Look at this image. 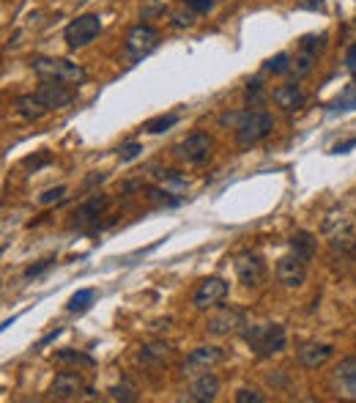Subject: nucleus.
<instances>
[{
  "mask_svg": "<svg viewBox=\"0 0 356 403\" xmlns=\"http://www.w3.org/2000/svg\"><path fill=\"white\" fill-rule=\"evenodd\" d=\"M30 69L41 80H55V83H63V85H71V88H77L88 80V72L80 63H71L66 58H33Z\"/></svg>",
  "mask_w": 356,
  "mask_h": 403,
  "instance_id": "nucleus-1",
  "label": "nucleus"
},
{
  "mask_svg": "<svg viewBox=\"0 0 356 403\" xmlns=\"http://www.w3.org/2000/svg\"><path fill=\"white\" fill-rule=\"evenodd\" d=\"M271 129H274V118L266 110H247L236 121V140H238V146L249 149V146H258L260 140H266L271 135Z\"/></svg>",
  "mask_w": 356,
  "mask_h": 403,
  "instance_id": "nucleus-2",
  "label": "nucleus"
},
{
  "mask_svg": "<svg viewBox=\"0 0 356 403\" xmlns=\"http://www.w3.org/2000/svg\"><path fill=\"white\" fill-rule=\"evenodd\" d=\"M102 33V19L99 14H82L77 19H71L63 30V41L71 47V50H80V47H88L96 36Z\"/></svg>",
  "mask_w": 356,
  "mask_h": 403,
  "instance_id": "nucleus-3",
  "label": "nucleus"
},
{
  "mask_svg": "<svg viewBox=\"0 0 356 403\" xmlns=\"http://www.w3.org/2000/svg\"><path fill=\"white\" fill-rule=\"evenodd\" d=\"M247 343L260 354V357H271V354H280L285 349V329L282 327H252L244 332Z\"/></svg>",
  "mask_w": 356,
  "mask_h": 403,
  "instance_id": "nucleus-4",
  "label": "nucleus"
},
{
  "mask_svg": "<svg viewBox=\"0 0 356 403\" xmlns=\"http://www.w3.org/2000/svg\"><path fill=\"white\" fill-rule=\"evenodd\" d=\"M157 44H159V30L151 28V25H146V22L132 25L129 33H126V55L132 61H140L143 55H148L151 50H157Z\"/></svg>",
  "mask_w": 356,
  "mask_h": 403,
  "instance_id": "nucleus-5",
  "label": "nucleus"
},
{
  "mask_svg": "<svg viewBox=\"0 0 356 403\" xmlns=\"http://www.w3.org/2000/svg\"><path fill=\"white\" fill-rule=\"evenodd\" d=\"M173 154H176L178 160L189 162V165H200L211 154V138L203 135V132H194V135H189L186 140L178 143L176 149H173Z\"/></svg>",
  "mask_w": 356,
  "mask_h": 403,
  "instance_id": "nucleus-6",
  "label": "nucleus"
},
{
  "mask_svg": "<svg viewBox=\"0 0 356 403\" xmlns=\"http://www.w3.org/2000/svg\"><path fill=\"white\" fill-rule=\"evenodd\" d=\"M236 277H238L241 285H249V288L260 285L266 280V263H263V258L255 255V252H241L236 258Z\"/></svg>",
  "mask_w": 356,
  "mask_h": 403,
  "instance_id": "nucleus-7",
  "label": "nucleus"
},
{
  "mask_svg": "<svg viewBox=\"0 0 356 403\" xmlns=\"http://www.w3.org/2000/svg\"><path fill=\"white\" fill-rule=\"evenodd\" d=\"M307 263H310V261H304V258L296 255V252L280 258V263H277V277H280V283H282L285 288H299V285H304V280H307Z\"/></svg>",
  "mask_w": 356,
  "mask_h": 403,
  "instance_id": "nucleus-8",
  "label": "nucleus"
},
{
  "mask_svg": "<svg viewBox=\"0 0 356 403\" xmlns=\"http://www.w3.org/2000/svg\"><path fill=\"white\" fill-rule=\"evenodd\" d=\"M225 296H227V283H225L222 277H205V280L200 283V288L194 291V307H197V310L216 307Z\"/></svg>",
  "mask_w": 356,
  "mask_h": 403,
  "instance_id": "nucleus-9",
  "label": "nucleus"
},
{
  "mask_svg": "<svg viewBox=\"0 0 356 403\" xmlns=\"http://www.w3.org/2000/svg\"><path fill=\"white\" fill-rule=\"evenodd\" d=\"M222 360H225V351H222L219 346H200V349H194V351L186 357L183 371H186V373H205V371H211L214 365H219Z\"/></svg>",
  "mask_w": 356,
  "mask_h": 403,
  "instance_id": "nucleus-10",
  "label": "nucleus"
},
{
  "mask_svg": "<svg viewBox=\"0 0 356 403\" xmlns=\"http://www.w3.org/2000/svg\"><path fill=\"white\" fill-rule=\"evenodd\" d=\"M38 96L47 102L49 110H60V107L71 105V99H74L71 85H63V83H55V80H41V85H38Z\"/></svg>",
  "mask_w": 356,
  "mask_h": 403,
  "instance_id": "nucleus-11",
  "label": "nucleus"
},
{
  "mask_svg": "<svg viewBox=\"0 0 356 403\" xmlns=\"http://www.w3.org/2000/svg\"><path fill=\"white\" fill-rule=\"evenodd\" d=\"M332 354H335V349H332L329 343H304V346L299 349L296 360H299L302 368H307V371H318L326 360H332Z\"/></svg>",
  "mask_w": 356,
  "mask_h": 403,
  "instance_id": "nucleus-12",
  "label": "nucleus"
},
{
  "mask_svg": "<svg viewBox=\"0 0 356 403\" xmlns=\"http://www.w3.org/2000/svg\"><path fill=\"white\" fill-rule=\"evenodd\" d=\"M14 107H16V113H19L22 118H27V121H38V118H44V116L49 113V107H47V102L38 96V91H36V94H22V96H16Z\"/></svg>",
  "mask_w": 356,
  "mask_h": 403,
  "instance_id": "nucleus-13",
  "label": "nucleus"
},
{
  "mask_svg": "<svg viewBox=\"0 0 356 403\" xmlns=\"http://www.w3.org/2000/svg\"><path fill=\"white\" fill-rule=\"evenodd\" d=\"M80 390H82V379H80V373H71V371H60L49 387L52 398H60V401L74 398Z\"/></svg>",
  "mask_w": 356,
  "mask_h": 403,
  "instance_id": "nucleus-14",
  "label": "nucleus"
},
{
  "mask_svg": "<svg viewBox=\"0 0 356 403\" xmlns=\"http://www.w3.org/2000/svg\"><path fill=\"white\" fill-rule=\"evenodd\" d=\"M216 393H219V379L214 376V373H200L197 379H194V384H192V390H189V401L194 403H208L216 398Z\"/></svg>",
  "mask_w": 356,
  "mask_h": 403,
  "instance_id": "nucleus-15",
  "label": "nucleus"
},
{
  "mask_svg": "<svg viewBox=\"0 0 356 403\" xmlns=\"http://www.w3.org/2000/svg\"><path fill=\"white\" fill-rule=\"evenodd\" d=\"M274 102H277V107H282V110H299L302 105H304V91L296 85V83H291V85H280V88H274Z\"/></svg>",
  "mask_w": 356,
  "mask_h": 403,
  "instance_id": "nucleus-16",
  "label": "nucleus"
},
{
  "mask_svg": "<svg viewBox=\"0 0 356 403\" xmlns=\"http://www.w3.org/2000/svg\"><path fill=\"white\" fill-rule=\"evenodd\" d=\"M238 321H241V316H238L236 310H222L219 316L208 318L205 332H208V335H227V332H233V329L238 327Z\"/></svg>",
  "mask_w": 356,
  "mask_h": 403,
  "instance_id": "nucleus-17",
  "label": "nucleus"
},
{
  "mask_svg": "<svg viewBox=\"0 0 356 403\" xmlns=\"http://www.w3.org/2000/svg\"><path fill=\"white\" fill-rule=\"evenodd\" d=\"M335 379L343 384V390H346V395H351L356 398V360H346L340 368H337V373H335Z\"/></svg>",
  "mask_w": 356,
  "mask_h": 403,
  "instance_id": "nucleus-18",
  "label": "nucleus"
},
{
  "mask_svg": "<svg viewBox=\"0 0 356 403\" xmlns=\"http://www.w3.org/2000/svg\"><path fill=\"white\" fill-rule=\"evenodd\" d=\"M104 208H107V198H104V195H96V198H91V201L85 203V206H82V208L74 214V217H77V219H74V225H85L88 219L99 217Z\"/></svg>",
  "mask_w": 356,
  "mask_h": 403,
  "instance_id": "nucleus-19",
  "label": "nucleus"
},
{
  "mask_svg": "<svg viewBox=\"0 0 356 403\" xmlns=\"http://www.w3.org/2000/svg\"><path fill=\"white\" fill-rule=\"evenodd\" d=\"M291 247H293V252H296V255H302L304 261H310V258H313V252H315V239H313L310 233H304V230H302V233H296V236L291 239Z\"/></svg>",
  "mask_w": 356,
  "mask_h": 403,
  "instance_id": "nucleus-20",
  "label": "nucleus"
},
{
  "mask_svg": "<svg viewBox=\"0 0 356 403\" xmlns=\"http://www.w3.org/2000/svg\"><path fill=\"white\" fill-rule=\"evenodd\" d=\"M93 291L91 288H82V291H77L71 299H69V305H66V310L69 313H85L88 307H91V302H93Z\"/></svg>",
  "mask_w": 356,
  "mask_h": 403,
  "instance_id": "nucleus-21",
  "label": "nucleus"
},
{
  "mask_svg": "<svg viewBox=\"0 0 356 403\" xmlns=\"http://www.w3.org/2000/svg\"><path fill=\"white\" fill-rule=\"evenodd\" d=\"M176 124H178L176 113H170V116H159V118H154V121L146 124V132H151V135H162V132H168V129L176 127Z\"/></svg>",
  "mask_w": 356,
  "mask_h": 403,
  "instance_id": "nucleus-22",
  "label": "nucleus"
},
{
  "mask_svg": "<svg viewBox=\"0 0 356 403\" xmlns=\"http://www.w3.org/2000/svg\"><path fill=\"white\" fill-rule=\"evenodd\" d=\"M168 357H170V346L168 343H151V346H146L140 351V360H159V362H165Z\"/></svg>",
  "mask_w": 356,
  "mask_h": 403,
  "instance_id": "nucleus-23",
  "label": "nucleus"
},
{
  "mask_svg": "<svg viewBox=\"0 0 356 403\" xmlns=\"http://www.w3.org/2000/svg\"><path fill=\"white\" fill-rule=\"evenodd\" d=\"M288 69H291V55L288 52H280V55H274V58L266 61V72L269 74H285Z\"/></svg>",
  "mask_w": 356,
  "mask_h": 403,
  "instance_id": "nucleus-24",
  "label": "nucleus"
},
{
  "mask_svg": "<svg viewBox=\"0 0 356 403\" xmlns=\"http://www.w3.org/2000/svg\"><path fill=\"white\" fill-rule=\"evenodd\" d=\"M247 102H252L255 107L266 102V94H263V83H260V80H252V83H247Z\"/></svg>",
  "mask_w": 356,
  "mask_h": 403,
  "instance_id": "nucleus-25",
  "label": "nucleus"
},
{
  "mask_svg": "<svg viewBox=\"0 0 356 403\" xmlns=\"http://www.w3.org/2000/svg\"><path fill=\"white\" fill-rule=\"evenodd\" d=\"M55 360L58 362H82V365H93V357H88V354H80V351H58L55 354Z\"/></svg>",
  "mask_w": 356,
  "mask_h": 403,
  "instance_id": "nucleus-26",
  "label": "nucleus"
},
{
  "mask_svg": "<svg viewBox=\"0 0 356 403\" xmlns=\"http://www.w3.org/2000/svg\"><path fill=\"white\" fill-rule=\"evenodd\" d=\"M263 401H266V395L258 393V390H252V387H241L236 393V403H263Z\"/></svg>",
  "mask_w": 356,
  "mask_h": 403,
  "instance_id": "nucleus-27",
  "label": "nucleus"
},
{
  "mask_svg": "<svg viewBox=\"0 0 356 403\" xmlns=\"http://www.w3.org/2000/svg\"><path fill=\"white\" fill-rule=\"evenodd\" d=\"M324 44H326V36H304L302 39V50L310 55H315V50H324Z\"/></svg>",
  "mask_w": 356,
  "mask_h": 403,
  "instance_id": "nucleus-28",
  "label": "nucleus"
},
{
  "mask_svg": "<svg viewBox=\"0 0 356 403\" xmlns=\"http://www.w3.org/2000/svg\"><path fill=\"white\" fill-rule=\"evenodd\" d=\"M118 154H121L124 162H132V160H137V157L143 154V146H140V143H126V146H121Z\"/></svg>",
  "mask_w": 356,
  "mask_h": 403,
  "instance_id": "nucleus-29",
  "label": "nucleus"
},
{
  "mask_svg": "<svg viewBox=\"0 0 356 403\" xmlns=\"http://www.w3.org/2000/svg\"><path fill=\"white\" fill-rule=\"evenodd\" d=\"M110 398H113V401H135L137 395H135L132 387L124 384V387H113V390H110Z\"/></svg>",
  "mask_w": 356,
  "mask_h": 403,
  "instance_id": "nucleus-30",
  "label": "nucleus"
},
{
  "mask_svg": "<svg viewBox=\"0 0 356 403\" xmlns=\"http://www.w3.org/2000/svg\"><path fill=\"white\" fill-rule=\"evenodd\" d=\"M310 72H313V55L304 52V55L296 61V77H304V74H310Z\"/></svg>",
  "mask_w": 356,
  "mask_h": 403,
  "instance_id": "nucleus-31",
  "label": "nucleus"
},
{
  "mask_svg": "<svg viewBox=\"0 0 356 403\" xmlns=\"http://www.w3.org/2000/svg\"><path fill=\"white\" fill-rule=\"evenodd\" d=\"M52 263H55V261H52V258H47V261H41V263H36V266H27V269H25V277H27V280H30V277H38V274H41V272H47Z\"/></svg>",
  "mask_w": 356,
  "mask_h": 403,
  "instance_id": "nucleus-32",
  "label": "nucleus"
},
{
  "mask_svg": "<svg viewBox=\"0 0 356 403\" xmlns=\"http://www.w3.org/2000/svg\"><path fill=\"white\" fill-rule=\"evenodd\" d=\"M194 14H205V11H211L214 8V0H183Z\"/></svg>",
  "mask_w": 356,
  "mask_h": 403,
  "instance_id": "nucleus-33",
  "label": "nucleus"
},
{
  "mask_svg": "<svg viewBox=\"0 0 356 403\" xmlns=\"http://www.w3.org/2000/svg\"><path fill=\"white\" fill-rule=\"evenodd\" d=\"M63 195H66V187H55V190H47V193L38 198V203H44V206H47V203L58 201V198H63Z\"/></svg>",
  "mask_w": 356,
  "mask_h": 403,
  "instance_id": "nucleus-34",
  "label": "nucleus"
},
{
  "mask_svg": "<svg viewBox=\"0 0 356 403\" xmlns=\"http://www.w3.org/2000/svg\"><path fill=\"white\" fill-rule=\"evenodd\" d=\"M299 8H310V11H324V0H296Z\"/></svg>",
  "mask_w": 356,
  "mask_h": 403,
  "instance_id": "nucleus-35",
  "label": "nucleus"
},
{
  "mask_svg": "<svg viewBox=\"0 0 356 403\" xmlns=\"http://www.w3.org/2000/svg\"><path fill=\"white\" fill-rule=\"evenodd\" d=\"M173 22H176L178 28H189L194 22V17L192 14H173Z\"/></svg>",
  "mask_w": 356,
  "mask_h": 403,
  "instance_id": "nucleus-36",
  "label": "nucleus"
},
{
  "mask_svg": "<svg viewBox=\"0 0 356 403\" xmlns=\"http://www.w3.org/2000/svg\"><path fill=\"white\" fill-rule=\"evenodd\" d=\"M346 66H348L351 74H356V44H351V50H348V55H346Z\"/></svg>",
  "mask_w": 356,
  "mask_h": 403,
  "instance_id": "nucleus-37",
  "label": "nucleus"
},
{
  "mask_svg": "<svg viewBox=\"0 0 356 403\" xmlns=\"http://www.w3.org/2000/svg\"><path fill=\"white\" fill-rule=\"evenodd\" d=\"M354 146H356V138L346 140V143H337V146H335V154H346V151H348V149H354Z\"/></svg>",
  "mask_w": 356,
  "mask_h": 403,
  "instance_id": "nucleus-38",
  "label": "nucleus"
}]
</instances>
